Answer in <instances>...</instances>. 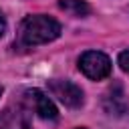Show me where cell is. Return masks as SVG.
Instances as JSON below:
<instances>
[{
    "instance_id": "6da1fadb",
    "label": "cell",
    "mask_w": 129,
    "mask_h": 129,
    "mask_svg": "<svg viewBox=\"0 0 129 129\" xmlns=\"http://www.w3.org/2000/svg\"><path fill=\"white\" fill-rule=\"evenodd\" d=\"M60 36V24L52 16L46 14H30L26 16L16 30L14 46L18 48H34L46 42H52Z\"/></svg>"
},
{
    "instance_id": "7a4b0ae2",
    "label": "cell",
    "mask_w": 129,
    "mask_h": 129,
    "mask_svg": "<svg viewBox=\"0 0 129 129\" xmlns=\"http://www.w3.org/2000/svg\"><path fill=\"white\" fill-rule=\"evenodd\" d=\"M111 58L101 50H87L79 56V71L91 81H103L111 75Z\"/></svg>"
},
{
    "instance_id": "3957f363",
    "label": "cell",
    "mask_w": 129,
    "mask_h": 129,
    "mask_svg": "<svg viewBox=\"0 0 129 129\" xmlns=\"http://www.w3.org/2000/svg\"><path fill=\"white\" fill-rule=\"evenodd\" d=\"M46 87H48V93L56 101H60L64 107H69V109H79L85 103L83 89L79 85H75L73 81H67V79H50L46 83Z\"/></svg>"
},
{
    "instance_id": "277c9868",
    "label": "cell",
    "mask_w": 129,
    "mask_h": 129,
    "mask_svg": "<svg viewBox=\"0 0 129 129\" xmlns=\"http://www.w3.org/2000/svg\"><path fill=\"white\" fill-rule=\"evenodd\" d=\"M0 129H32V111L22 99L0 111Z\"/></svg>"
},
{
    "instance_id": "5b68a950",
    "label": "cell",
    "mask_w": 129,
    "mask_h": 129,
    "mask_svg": "<svg viewBox=\"0 0 129 129\" xmlns=\"http://www.w3.org/2000/svg\"><path fill=\"white\" fill-rule=\"evenodd\" d=\"M22 101L28 105L30 111H34V113H36L38 117H42V119L54 121V119L58 117V109L54 107V103L50 101V97H46L40 89H28V91H24Z\"/></svg>"
},
{
    "instance_id": "8992f818",
    "label": "cell",
    "mask_w": 129,
    "mask_h": 129,
    "mask_svg": "<svg viewBox=\"0 0 129 129\" xmlns=\"http://www.w3.org/2000/svg\"><path fill=\"white\" fill-rule=\"evenodd\" d=\"M58 8L64 10L71 16H77V18L91 14V6H89L87 0H58Z\"/></svg>"
},
{
    "instance_id": "52a82bcc",
    "label": "cell",
    "mask_w": 129,
    "mask_h": 129,
    "mask_svg": "<svg viewBox=\"0 0 129 129\" xmlns=\"http://www.w3.org/2000/svg\"><path fill=\"white\" fill-rule=\"evenodd\" d=\"M117 62H119L121 71L129 73V48H127V50H123V52H119V58H117Z\"/></svg>"
},
{
    "instance_id": "ba28073f",
    "label": "cell",
    "mask_w": 129,
    "mask_h": 129,
    "mask_svg": "<svg viewBox=\"0 0 129 129\" xmlns=\"http://www.w3.org/2000/svg\"><path fill=\"white\" fill-rule=\"evenodd\" d=\"M4 32H6V18H4L2 12H0V38L4 36Z\"/></svg>"
},
{
    "instance_id": "9c48e42d",
    "label": "cell",
    "mask_w": 129,
    "mask_h": 129,
    "mask_svg": "<svg viewBox=\"0 0 129 129\" xmlns=\"http://www.w3.org/2000/svg\"><path fill=\"white\" fill-rule=\"evenodd\" d=\"M0 95H2V87H0Z\"/></svg>"
},
{
    "instance_id": "30bf717a",
    "label": "cell",
    "mask_w": 129,
    "mask_h": 129,
    "mask_svg": "<svg viewBox=\"0 0 129 129\" xmlns=\"http://www.w3.org/2000/svg\"><path fill=\"white\" fill-rule=\"evenodd\" d=\"M79 129H85V127H79Z\"/></svg>"
}]
</instances>
